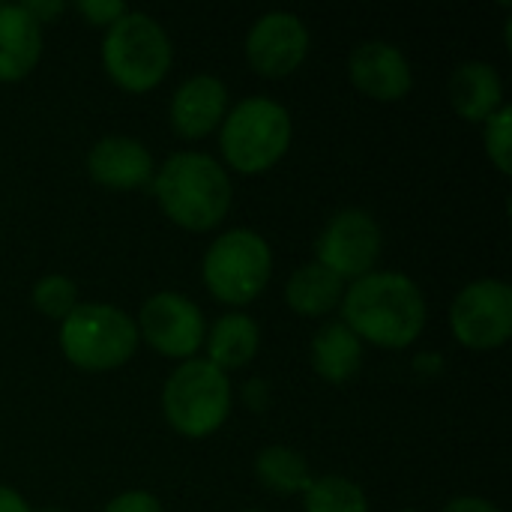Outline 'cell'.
Instances as JSON below:
<instances>
[{
	"label": "cell",
	"instance_id": "cell-1",
	"mask_svg": "<svg viewBox=\"0 0 512 512\" xmlns=\"http://www.w3.org/2000/svg\"><path fill=\"white\" fill-rule=\"evenodd\" d=\"M345 327L378 348H408L426 327V300L405 273H369L357 279L342 297Z\"/></svg>",
	"mask_w": 512,
	"mask_h": 512
},
{
	"label": "cell",
	"instance_id": "cell-2",
	"mask_svg": "<svg viewBox=\"0 0 512 512\" xmlns=\"http://www.w3.org/2000/svg\"><path fill=\"white\" fill-rule=\"evenodd\" d=\"M153 195L174 225L210 231L231 207V180L213 156L183 150L168 156L153 174Z\"/></svg>",
	"mask_w": 512,
	"mask_h": 512
},
{
	"label": "cell",
	"instance_id": "cell-3",
	"mask_svg": "<svg viewBox=\"0 0 512 512\" xmlns=\"http://www.w3.org/2000/svg\"><path fill=\"white\" fill-rule=\"evenodd\" d=\"M291 132L294 126L285 105L267 96H249L225 114L219 147L234 171L264 174L288 153Z\"/></svg>",
	"mask_w": 512,
	"mask_h": 512
},
{
	"label": "cell",
	"instance_id": "cell-4",
	"mask_svg": "<svg viewBox=\"0 0 512 512\" xmlns=\"http://www.w3.org/2000/svg\"><path fill=\"white\" fill-rule=\"evenodd\" d=\"M102 63L117 87L147 93L171 69V39L147 12L126 9L102 39Z\"/></svg>",
	"mask_w": 512,
	"mask_h": 512
},
{
	"label": "cell",
	"instance_id": "cell-5",
	"mask_svg": "<svg viewBox=\"0 0 512 512\" xmlns=\"http://www.w3.org/2000/svg\"><path fill=\"white\" fill-rule=\"evenodd\" d=\"M165 420L183 438H207L231 414V384L210 360H183L162 390Z\"/></svg>",
	"mask_w": 512,
	"mask_h": 512
},
{
	"label": "cell",
	"instance_id": "cell-6",
	"mask_svg": "<svg viewBox=\"0 0 512 512\" xmlns=\"http://www.w3.org/2000/svg\"><path fill=\"white\" fill-rule=\"evenodd\" d=\"M60 348L66 360L84 372H111L129 363L138 348L135 321L108 303H78L60 321Z\"/></svg>",
	"mask_w": 512,
	"mask_h": 512
},
{
	"label": "cell",
	"instance_id": "cell-7",
	"mask_svg": "<svg viewBox=\"0 0 512 512\" xmlns=\"http://www.w3.org/2000/svg\"><path fill=\"white\" fill-rule=\"evenodd\" d=\"M207 291L225 306H246L261 297L273 273V252L258 231L234 228L216 237L201 264Z\"/></svg>",
	"mask_w": 512,
	"mask_h": 512
},
{
	"label": "cell",
	"instance_id": "cell-8",
	"mask_svg": "<svg viewBox=\"0 0 512 512\" xmlns=\"http://www.w3.org/2000/svg\"><path fill=\"white\" fill-rule=\"evenodd\" d=\"M453 336L474 351H492L512 336V288L501 279H477L450 306Z\"/></svg>",
	"mask_w": 512,
	"mask_h": 512
},
{
	"label": "cell",
	"instance_id": "cell-9",
	"mask_svg": "<svg viewBox=\"0 0 512 512\" xmlns=\"http://www.w3.org/2000/svg\"><path fill=\"white\" fill-rule=\"evenodd\" d=\"M381 249H384L381 225L375 222L372 213H366L360 207L339 210L327 222V228L321 231V237L315 243L318 264L327 267L330 273H336L342 282L345 279L357 282V279L375 273Z\"/></svg>",
	"mask_w": 512,
	"mask_h": 512
},
{
	"label": "cell",
	"instance_id": "cell-10",
	"mask_svg": "<svg viewBox=\"0 0 512 512\" xmlns=\"http://www.w3.org/2000/svg\"><path fill=\"white\" fill-rule=\"evenodd\" d=\"M135 330L153 351L174 360H192L207 336L201 309L174 291H159L144 300Z\"/></svg>",
	"mask_w": 512,
	"mask_h": 512
},
{
	"label": "cell",
	"instance_id": "cell-11",
	"mask_svg": "<svg viewBox=\"0 0 512 512\" xmlns=\"http://www.w3.org/2000/svg\"><path fill=\"white\" fill-rule=\"evenodd\" d=\"M309 54V30L294 12L261 15L246 36V60L264 78H285Z\"/></svg>",
	"mask_w": 512,
	"mask_h": 512
},
{
	"label": "cell",
	"instance_id": "cell-12",
	"mask_svg": "<svg viewBox=\"0 0 512 512\" xmlns=\"http://www.w3.org/2000/svg\"><path fill=\"white\" fill-rule=\"evenodd\" d=\"M348 72L354 87L378 102H399L414 87V72L408 57L396 45L381 39L360 42L351 51Z\"/></svg>",
	"mask_w": 512,
	"mask_h": 512
},
{
	"label": "cell",
	"instance_id": "cell-13",
	"mask_svg": "<svg viewBox=\"0 0 512 512\" xmlns=\"http://www.w3.org/2000/svg\"><path fill=\"white\" fill-rule=\"evenodd\" d=\"M87 171L105 189H144L153 183V156L138 138L108 135L93 144L87 156Z\"/></svg>",
	"mask_w": 512,
	"mask_h": 512
},
{
	"label": "cell",
	"instance_id": "cell-14",
	"mask_svg": "<svg viewBox=\"0 0 512 512\" xmlns=\"http://www.w3.org/2000/svg\"><path fill=\"white\" fill-rule=\"evenodd\" d=\"M228 108V87L216 75H192L171 96V126L180 138H204Z\"/></svg>",
	"mask_w": 512,
	"mask_h": 512
},
{
	"label": "cell",
	"instance_id": "cell-15",
	"mask_svg": "<svg viewBox=\"0 0 512 512\" xmlns=\"http://www.w3.org/2000/svg\"><path fill=\"white\" fill-rule=\"evenodd\" d=\"M42 54V24L21 6H0V81L12 84L27 78Z\"/></svg>",
	"mask_w": 512,
	"mask_h": 512
},
{
	"label": "cell",
	"instance_id": "cell-16",
	"mask_svg": "<svg viewBox=\"0 0 512 512\" xmlns=\"http://www.w3.org/2000/svg\"><path fill=\"white\" fill-rule=\"evenodd\" d=\"M450 102L465 120H489L504 105V81L492 63L471 60L456 66L450 78Z\"/></svg>",
	"mask_w": 512,
	"mask_h": 512
},
{
	"label": "cell",
	"instance_id": "cell-17",
	"mask_svg": "<svg viewBox=\"0 0 512 512\" xmlns=\"http://www.w3.org/2000/svg\"><path fill=\"white\" fill-rule=\"evenodd\" d=\"M363 366V342L342 324L321 327L312 339V369L330 384H348Z\"/></svg>",
	"mask_w": 512,
	"mask_h": 512
},
{
	"label": "cell",
	"instance_id": "cell-18",
	"mask_svg": "<svg viewBox=\"0 0 512 512\" xmlns=\"http://www.w3.org/2000/svg\"><path fill=\"white\" fill-rule=\"evenodd\" d=\"M204 342H207V360L216 369L228 372V369H240V366L255 360L258 345H261V333L249 315L231 312L213 324V330L204 336Z\"/></svg>",
	"mask_w": 512,
	"mask_h": 512
},
{
	"label": "cell",
	"instance_id": "cell-19",
	"mask_svg": "<svg viewBox=\"0 0 512 512\" xmlns=\"http://www.w3.org/2000/svg\"><path fill=\"white\" fill-rule=\"evenodd\" d=\"M342 297H345V282L327 267H321L318 261L300 267L285 285L288 306L303 318H321L333 312L342 303Z\"/></svg>",
	"mask_w": 512,
	"mask_h": 512
},
{
	"label": "cell",
	"instance_id": "cell-20",
	"mask_svg": "<svg viewBox=\"0 0 512 512\" xmlns=\"http://www.w3.org/2000/svg\"><path fill=\"white\" fill-rule=\"evenodd\" d=\"M255 474L261 480L264 489L276 492V495H297L306 492L312 486V471L309 462L291 450V447H267L258 453L255 459Z\"/></svg>",
	"mask_w": 512,
	"mask_h": 512
},
{
	"label": "cell",
	"instance_id": "cell-21",
	"mask_svg": "<svg viewBox=\"0 0 512 512\" xmlns=\"http://www.w3.org/2000/svg\"><path fill=\"white\" fill-rule=\"evenodd\" d=\"M306 495V512H369L366 492L345 477L312 480Z\"/></svg>",
	"mask_w": 512,
	"mask_h": 512
},
{
	"label": "cell",
	"instance_id": "cell-22",
	"mask_svg": "<svg viewBox=\"0 0 512 512\" xmlns=\"http://www.w3.org/2000/svg\"><path fill=\"white\" fill-rule=\"evenodd\" d=\"M33 306L51 321H66L78 306V288L69 276L51 273L33 285Z\"/></svg>",
	"mask_w": 512,
	"mask_h": 512
},
{
	"label": "cell",
	"instance_id": "cell-23",
	"mask_svg": "<svg viewBox=\"0 0 512 512\" xmlns=\"http://www.w3.org/2000/svg\"><path fill=\"white\" fill-rule=\"evenodd\" d=\"M486 153L501 174L512 171V108L501 105L486 120Z\"/></svg>",
	"mask_w": 512,
	"mask_h": 512
},
{
	"label": "cell",
	"instance_id": "cell-24",
	"mask_svg": "<svg viewBox=\"0 0 512 512\" xmlns=\"http://www.w3.org/2000/svg\"><path fill=\"white\" fill-rule=\"evenodd\" d=\"M75 9L96 27H105V24L111 27L126 12V6L117 0H81V3H75Z\"/></svg>",
	"mask_w": 512,
	"mask_h": 512
},
{
	"label": "cell",
	"instance_id": "cell-25",
	"mask_svg": "<svg viewBox=\"0 0 512 512\" xmlns=\"http://www.w3.org/2000/svg\"><path fill=\"white\" fill-rule=\"evenodd\" d=\"M105 512H162V504L150 492H123L105 507Z\"/></svg>",
	"mask_w": 512,
	"mask_h": 512
},
{
	"label": "cell",
	"instance_id": "cell-26",
	"mask_svg": "<svg viewBox=\"0 0 512 512\" xmlns=\"http://www.w3.org/2000/svg\"><path fill=\"white\" fill-rule=\"evenodd\" d=\"M444 512H501L492 501L486 498H474V495H462V498H453Z\"/></svg>",
	"mask_w": 512,
	"mask_h": 512
},
{
	"label": "cell",
	"instance_id": "cell-27",
	"mask_svg": "<svg viewBox=\"0 0 512 512\" xmlns=\"http://www.w3.org/2000/svg\"><path fill=\"white\" fill-rule=\"evenodd\" d=\"M21 6H24V9L39 21V24L63 12V3H42V0H33V3H21Z\"/></svg>",
	"mask_w": 512,
	"mask_h": 512
},
{
	"label": "cell",
	"instance_id": "cell-28",
	"mask_svg": "<svg viewBox=\"0 0 512 512\" xmlns=\"http://www.w3.org/2000/svg\"><path fill=\"white\" fill-rule=\"evenodd\" d=\"M0 512H30V507L18 492H12L9 486H0Z\"/></svg>",
	"mask_w": 512,
	"mask_h": 512
},
{
	"label": "cell",
	"instance_id": "cell-29",
	"mask_svg": "<svg viewBox=\"0 0 512 512\" xmlns=\"http://www.w3.org/2000/svg\"><path fill=\"white\" fill-rule=\"evenodd\" d=\"M39 512H63V510H39Z\"/></svg>",
	"mask_w": 512,
	"mask_h": 512
},
{
	"label": "cell",
	"instance_id": "cell-30",
	"mask_svg": "<svg viewBox=\"0 0 512 512\" xmlns=\"http://www.w3.org/2000/svg\"><path fill=\"white\" fill-rule=\"evenodd\" d=\"M402 512H417V510H402Z\"/></svg>",
	"mask_w": 512,
	"mask_h": 512
},
{
	"label": "cell",
	"instance_id": "cell-31",
	"mask_svg": "<svg viewBox=\"0 0 512 512\" xmlns=\"http://www.w3.org/2000/svg\"><path fill=\"white\" fill-rule=\"evenodd\" d=\"M246 512H258V510H246Z\"/></svg>",
	"mask_w": 512,
	"mask_h": 512
}]
</instances>
